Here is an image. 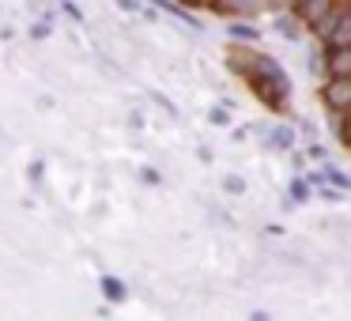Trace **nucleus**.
Here are the masks:
<instances>
[{
	"label": "nucleus",
	"mask_w": 351,
	"mask_h": 321,
	"mask_svg": "<svg viewBox=\"0 0 351 321\" xmlns=\"http://www.w3.org/2000/svg\"><path fill=\"white\" fill-rule=\"evenodd\" d=\"M310 31L317 34L325 46H351V0L336 4V8L328 12L317 27H310Z\"/></svg>",
	"instance_id": "obj_1"
},
{
	"label": "nucleus",
	"mask_w": 351,
	"mask_h": 321,
	"mask_svg": "<svg viewBox=\"0 0 351 321\" xmlns=\"http://www.w3.org/2000/svg\"><path fill=\"white\" fill-rule=\"evenodd\" d=\"M321 102L325 110H351V76H328L321 84Z\"/></svg>",
	"instance_id": "obj_2"
},
{
	"label": "nucleus",
	"mask_w": 351,
	"mask_h": 321,
	"mask_svg": "<svg viewBox=\"0 0 351 321\" xmlns=\"http://www.w3.org/2000/svg\"><path fill=\"white\" fill-rule=\"evenodd\" d=\"M208 8L219 12V16H257L268 8V0H212Z\"/></svg>",
	"instance_id": "obj_3"
},
{
	"label": "nucleus",
	"mask_w": 351,
	"mask_h": 321,
	"mask_svg": "<svg viewBox=\"0 0 351 321\" xmlns=\"http://www.w3.org/2000/svg\"><path fill=\"white\" fill-rule=\"evenodd\" d=\"M336 4H340V0H302V4L295 8V16H298V23H302V27H317L321 19L336 8Z\"/></svg>",
	"instance_id": "obj_4"
},
{
	"label": "nucleus",
	"mask_w": 351,
	"mask_h": 321,
	"mask_svg": "<svg viewBox=\"0 0 351 321\" xmlns=\"http://www.w3.org/2000/svg\"><path fill=\"white\" fill-rule=\"evenodd\" d=\"M325 72L328 76H351V46H325Z\"/></svg>",
	"instance_id": "obj_5"
},
{
	"label": "nucleus",
	"mask_w": 351,
	"mask_h": 321,
	"mask_svg": "<svg viewBox=\"0 0 351 321\" xmlns=\"http://www.w3.org/2000/svg\"><path fill=\"white\" fill-rule=\"evenodd\" d=\"M227 31H230V38H234L238 46H257L261 42V31L253 23H230Z\"/></svg>",
	"instance_id": "obj_6"
},
{
	"label": "nucleus",
	"mask_w": 351,
	"mask_h": 321,
	"mask_svg": "<svg viewBox=\"0 0 351 321\" xmlns=\"http://www.w3.org/2000/svg\"><path fill=\"white\" fill-rule=\"evenodd\" d=\"M99 287H102V295H106L110 302H125V298H129V287H125V283L117 280V276H102Z\"/></svg>",
	"instance_id": "obj_7"
},
{
	"label": "nucleus",
	"mask_w": 351,
	"mask_h": 321,
	"mask_svg": "<svg viewBox=\"0 0 351 321\" xmlns=\"http://www.w3.org/2000/svg\"><path fill=\"white\" fill-rule=\"evenodd\" d=\"M332 132H336L340 144L351 147V110H336V114H332Z\"/></svg>",
	"instance_id": "obj_8"
},
{
	"label": "nucleus",
	"mask_w": 351,
	"mask_h": 321,
	"mask_svg": "<svg viewBox=\"0 0 351 321\" xmlns=\"http://www.w3.org/2000/svg\"><path fill=\"white\" fill-rule=\"evenodd\" d=\"M287 197H291V204H306V200L313 197V185H310V178H295V182L287 185Z\"/></svg>",
	"instance_id": "obj_9"
},
{
	"label": "nucleus",
	"mask_w": 351,
	"mask_h": 321,
	"mask_svg": "<svg viewBox=\"0 0 351 321\" xmlns=\"http://www.w3.org/2000/svg\"><path fill=\"white\" fill-rule=\"evenodd\" d=\"M152 4H155L159 12H170V16H174V19H182V23H189L193 31H200V19H193L185 8H178V4H170V0H152Z\"/></svg>",
	"instance_id": "obj_10"
},
{
	"label": "nucleus",
	"mask_w": 351,
	"mask_h": 321,
	"mask_svg": "<svg viewBox=\"0 0 351 321\" xmlns=\"http://www.w3.org/2000/svg\"><path fill=\"white\" fill-rule=\"evenodd\" d=\"M268 136H272V144L283 147V152H291V147H295V129H291V125H276Z\"/></svg>",
	"instance_id": "obj_11"
},
{
	"label": "nucleus",
	"mask_w": 351,
	"mask_h": 321,
	"mask_svg": "<svg viewBox=\"0 0 351 321\" xmlns=\"http://www.w3.org/2000/svg\"><path fill=\"white\" fill-rule=\"evenodd\" d=\"M276 16H280V19H276V31H280L283 38H291V42H295V38H298V23H295L291 16H283V12H276Z\"/></svg>",
	"instance_id": "obj_12"
},
{
	"label": "nucleus",
	"mask_w": 351,
	"mask_h": 321,
	"mask_svg": "<svg viewBox=\"0 0 351 321\" xmlns=\"http://www.w3.org/2000/svg\"><path fill=\"white\" fill-rule=\"evenodd\" d=\"M317 197L325 200V204H340L343 189H340V185H332V182H325V185H317Z\"/></svg>",
	"instance_id": "obj_13"
},
{
	"label": "nucleus",
	"mask_w": 351,
	"mask_h": 321,
	"mask_svg": "<svg viewBox=\"0 0 351 321\" xmlns=\"http://www.w3.org/2000/svg\"><path fill=\"white\" fill-rule=\"evenodd\" d=\"M325 182H332V185H340V189H343V193H348V189H351V178H348V174H343V170H340V167H325Z\"/></svg>",
	"instance_id": "obj_14"
},
{
	"label": "nucleus",
	"mask_w": 351,
	"mask_h": 321,
	"mask_svg": "<svg viewBox=\"0 0 351 321\" xmlns=\"http://www.w3.org/2000/svg\"><path fill=\"white\" fill-rule=\"evenodd\" d=\"M223 189L234 193V197H242V193H245V182H242L238 174H227V178H223Z\"/></svg>",
	"instance_id": "obj_15"
},
{
	"label": "nucleus",
	"mask_w": 351,
	"mask_h": 321,
	"mask_svg": "<svg viewBox=\"0 0 351 321\" xmlns=\"http://www.w3.org/2000/svg\"><path fill=\"white\" fill-rule=\"evenodd\" d=\"M208 121H212V125H230V114H227V106H215L212 114H208Z\"/></svg>",
	"instance_id": "obj_16"
},
{
	"label": "nucleus",
	"mask_w": 351,
	"mask_h": 321,
	"mask_svg": "<svg viewBox=\"0 0 351 321\" xmlns=\"http://www.w3.org/2000/svg\"><path fill=\"white\" fill-rule=\"evenodd\" d=\"M117 8H121V12H147L144 0H117Z\"/></svg>",
	"instance_id": "obj_17"
},
{
	"label": "nucleus",
	"mask_w": 351,
	"mask_h": 321,
	"mask_svg": "<svg viewBox=\"0 0 351 321\" xmlns=\"http://www.w3.org/2000/svg\"><path fill=\"white\" fill-rule=\"evenodd\" d=\"M61 8H64V12H69V19H76V23H84V12H80V8H76V4H72V0H64Z\"/></svg>",
	"instance_id": "obj_18"
},
{
	"label": "nucleus",
	"mask_w": 351,
	"mask_h": 321,
	"mask_svg": "<svg viewBox=\"0 0 351 321\" xmlns=\"http://www.w3.org/2000/svg\"><path fill=\"white\" fill-rule=\"evenodd\" d=\"M140 178H144V182H147V185H159V174H155V170H152V167H144V174H140Z\"/></svg>",
	"instance_id": "obj_19"
},
{
	"label": "nucleus",
	"mask_w": 351,
	"mask_h": 321,
	"mask_svg": "<svg viewBox=\"0 0 351 321\" xmlns=\"http://www.w3.org/2000/svg\"><path fill=\"white\" fill-rule=\"evenodd\" d=\"M268 8H272V12H287L291 0H268Z\"/></svg>",
	"instance_id": "obj_20"
},
{
	"label": "nucleus",
	"mask_w": 351,
	"mask_h": 321,
	"mask_svg": "<svg viewBox=\"0 0 351 321\" xmlns=\"http://www.w3.org/2000/svg\"><path fill=\"white\" fill-rule=\"evenodd\" d=\"M306 155H310V159H325V147H321V144H310V152H306Z\"/></svg>",
	"instance_id": "obj_21"
},
{
	"label": "nucleus",
	"mask_w": 351,
	"mask_h": 321,
	"mask_svg": "<svg viewBox=\"0 0 351 321\" xmlns=\"http://www.w3.org/2000/svg\"><path fill=\"white\" fill-rule=\"evenodd\" d=\"M31 34H34V38H46V34H49V19H46V23H38Z\"/></svg>",
	"instance_id": "obj_22"
},
{
	"label": "nucleus",
	"mask_w": 351,
	"mask_h": 321,
	"mask_svg": "<svg viewBox=\"0 0 351 321\" xmlns=\"http://www.w3.org/2000/svg\"><path fill=\"white\" fill-rule=\"evenodd\" d=\"M185 8H208V4H212V0H182Z\"/></svg>",
	"instance_id": "obj_23"
}]
</instances>
